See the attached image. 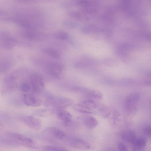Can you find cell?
Listing matches in <instances>:
<instances>
[{"label": "cell", "mask_w": 151, "mask_h": 151, "mask_svg": "<svg viewBox=\"0 0 151 151\" xmlns=\"http://www.w3.org/2000/svg\"><path fill=\"white\" fill-rule=\"evenodd\" d=\"M6 135L17 144L30 148L34 147V142L31 139L22 135L11 132H7Z\"/></svg>", "instance_id": "obj_1"}, {"label": "cell", "mask_w": 151, "mask_h": 151, "mask_svg": "<svg viewBox=\"0 0 151 151\" xmlns=\"http://www.w3.org/2000/svg\"><path fill=\"white\" fill-rule=\"evenodd\" d=\"M140 98L139 94L137 92L131 93L125 98L124 101L126 110L131 113L136 111L137 104Z\"/></svg>", "instance_id": "obj_2"}, {"label": "cell", "mask_w": 151, "mask_h": 151, "mask_svg": "<svg viewBox=\"0 0 151 151\" xmlns=\"http://www.w3.org/2000/svg\"><path fill=\"white\" fill-rule=\"evenodd\" d=\"M16 42L14 38L7 34H2L0 36V45L4 48L10 49L13 48Z\"/></svg>", "instance_id": "obj_3"}, {"label": "cell", "mask_w": 151, "mask_h": 151, "mask_svg": "<svg viewBox=\"0 0 151 151\" xmlns=\"http://www.w3.org/2000/svg\"><path fill=\"white\" fill-rule=\"evenodd\" d=\"M47 69L48 73L50 75L55 78H58L61 74L63 67L59 63L52 62L47 65Z\"/></svg>", "instance_id": "obj_4"}, {"label": "cell", "mask_w": 151, "mask_h": 151, "mask_svg": "<svg viewBox=\"0 0 151 151\" xmlns=\"http://www.w3.org/2000/svg\"><path fill=\"white\" fill-rule=\"evenodd\" d=\"M23 100L24 104L28 106H37L42 104V101L40 99L30 93L24 94Z\"/></svg>", "instance_id": "obj_5"}, {"label": "cell", "mask_w": 151, "mask_h": 151, "mask_svg": "<svg viewBox=\"0 0 151 151\" xmlns=\"http://www.w3.org/2000/svg\"><path fill=\"white\" fill-rule=\"evenodd\" d=\"M22 121L27 126L35 129H38L41 126L40 121L32 116H24L23 118Z\"/></svg>", "instance_id": "obj_6"}, {"label": "cell", "mask_w": 151, "mask_h": 151, "mask_svg": "<svg viewBox=\"0 0 151 151\" xmlns=\"http://www.w3.org/2000/svg\"><path fill=\"white\" fill-rule=\"evenodd\" d=\"M70 143L74 147L83 149L90 148V144L86 141L76 137H72L70 138Z\"/></svg>", "instance_id": "obj_7"}, {"label": "cell", "mask_w": 151, "mask_h": 151, "mask_svg": "<svg viewBox=\"0 0 151 151\" xmlns=\"http://www.w3.org/2000/svg\"><path fill=\"white\" fill-rule=\"evenodd\" d=\"M30 78L31 84L34 91L37 92L40 91L41 86H44L41 78L39 75L33 74Z\"/></svg>", "instance_id": "obj_8"}, {"label": "cell", "mask_w": 151, "mask_h": 151, "mask_svg": "<svg viewBox=\"0 0 151 151\" xmlns=\"http://www.w3.org/2000/svg\"><path fill=\"white\" fill-rule=\"evenodd\" d=\"M147 141L143 137L136 138L131 143L133 150L135 151L141 150L146 146Z\"/></svg>", "instance_id": "obj_9"}, {"label": "cell", "mask_w": 151, "mask_h": 151, "mask_svg": "<svg viewBox=\"0 0 151 151\" xmlns=\"http://www.w3.org/2000/svg\"><path fill=\"white\" fill-rule=\"evenodd\" d=\"M83 123L85 126L90 129L95 128L98 124L97 119L91 115H87L85 116L84 119Z\"/></svg>", "instance_id": "obj_10"}, {"label": "cell", "mask_w": 151, "mask_h": 151, "mask_svg": "<svg viewBox=\"0 0 151 151\" xmlns=\"http://www.w3.org/2000/svg\"><path fill=\"white\" fill-rule=\"evenodd\" d=\"M121 137L125 141L132 143L136 138V135L134 131L129 130L123 132L121 135Z\"/></svg>", "instance_id": "obj_11"}, {"label": "cell", "mask_w": 151, "mask_h": 151, "mask_svg": "<svg viewBox=\"0 0 151 151\" xmlns=\"http://www.w3.org/2000/svg\"><path fill=\"white\" fill-rule=\"evenodd\" d=\"M58 116L61 120L63 121L65 124H68L71 122L72 115L66 111L61 110L58 113Z\"/></svg>", "instance_id": "obj_12"}, {"label": "cell", "mask_w": 151, "mask_h": 151, "mask_svg": "<svg viewBox=\"0 0 151 151\" xmlns=\"http://www.w3.org/2000/svg\"><path fill=\"white\" fill-rule=\"evenodd\" d=\"M43 51L46 55L55 59H58L61 56L60 52L55 48H46L43 49Z\"/></svg>", "instance_id": "obj_13"}, {"label": "cell", "mask_w": 151, "mask_h": 151, "mask_svg": "<svg viewBox=\"0 0 151 151\" xmlns=\"http://www.w3.org/2000/svg\"><path fill=\"white\" fill-rule=\"evenodd\" d=\"M23 36L26 39L31 40H42L44 39L42 36L32 32L27 31L24 32Z\"/></svg>", "instance_id": "obj_14"}, {"label": "cell", "mask_w": 151, "mask_h": 151, "mask_svg": "<svg viewBox=\"0 0 151 151\" xmlns=\"http://www.w3.org/2000/svg\"><path fill=\"white\" fill-rule=\"evenodd\" d=\"M75 108L77 111L83 113L88 114H92L93 113L91 109L82 104H76L75 105Z\"/></svg>", "instance_id": "obj_15"}, {"label": "cell", "mask_w": 151, "mask_h": 151, "mask_svg": "<svg viewBox=\"0 0 151 151\" xmlns=\"http://www.w3.org/2000/svg\"><path fill=\"white\" fill-rule=\"evenodd\" d=\"M52 130L54 136L58 139H65L66 137L65 133L58 129L53 128Z\"/></svg>", "instance_id": "obj_16"}, {"label": "cell", "mask_w": 151, "mask_h": 151, "mask_svg": "<svg viewBox=\"0 0 151 151\" xmlns=\"http://www.w3.org/2000/svg\"><path fill=\"white\" fill-rule=\"evenodd\" d=\"M53 37L58 39L66 40L69 38V36L68 34L65 32L60 31L54 34Z\"/></svg>", "instance_id": "obj_17"}, {"label": "cell", "mask_w": 151, "mask_h": 151, "mask_svg": "<svg viewBox=\"0 0 151 151\" xmlns=\"http://www.w3.org/2000/svg\"><path fill=\"white\" fill-rule=\"evenodd\" d=\"M89 95L91 97L98 99H101L103 96L102 93L101 92L97 90L91 91Z\"/></svg>", "instance_id": "obj_18"}, {"label": "cell", "mask_w": 151, "mask_h": 151, "mask_svg": "<svg viewBox=\"0 0 151 151\" xmlns=\"http://www.w3.org/2000/svg\"><path fill=\"white\" fill-rule=\"evenodd\" d=\"M82 104L91 109L95 108L96 106V103L93 101L90 100L84 101L83 102Z\"/></svg>", "instance_id": "obj_19"}, {"label": "cell", "mask_w": 151, "mask_h": 151, "mask_svg": "<svg viewBox=\"0 0 151 151\" xmlns=\"http://www.w3.org/2000/svg\"><path fill=\"white\" fill-rule=\"evenodd\" d=\"M45 149L49 151H67V150L63 147L54 146H48L45 147Z\"/></svg>", "instance_id": "obj_20"}, {"label": "cell", "mask_w": 151, "mask_h": 151, "mask_svg": "<svg viewBox=\"0 0 151 151\" xmlns=\"http://www.w3.org/2000/svg\"><path fill=\"white\" fill-rule=\"evenodd\" d=\"M121 117L120 112L116 110H115L114 112L113 120L114 124H116L119 121Z\"/></svg>", "instance_id": "obj_21"}, {"label": "cell", "mask_w": 151, "mask_h": 151, "mask_svg": "<svg viewBox=\"0 0 151 151\" xmlns=\"http://www.w3.org/2000/svg\"><path fill=\"white\" fill-rule=\"evenodd\" d=\"M20 89L21 91L24 92L29 91L30 89V86L27 83H23L20 86Z\"/></svg>", "instance_id": "obj_22"}, {"label": "cell", "mask_w": 151, "mask_h": 151, "mask_svg": "<svg viewBox=\"0 0 151 151\" xmlns=\"http://www.w3.org/2000/svg\"><path fill=\"white\" fill-rule=\"evenodd\" d=\"M143 130L144 132L146 135L148 137H150L151 134V128L150 125H147L145 127Z\"/></svg>", "instance_id": "obj_23"}, {"label": "cell", "mask_w": 151, "mask_h": 151, "mask_svg": "<svg viewBox=\"0 0 151 151\" xmlns=\"http://www.w3.org/2000/svg\"><path fill=\"white\" fill-rule=\"evenodd\" d=\"M117 147L120 151H127V148L126 146L122 142H119L118 144Z\"/></svg>", "instance_id": "obj_24"}, {"label": "cell", "mask_w": 151, "mask_h": 151, "mask_svg": "<svg viewBox=\"0 0 151 151\" xmlns=\"http://www.w3.org/2000/svg\"><path fill=\"white\" fill-rule=\"evenodd\" d=\"M4 126L2 123L0 122V130L4 128Z\"/></svg>", "instance_id": "obj_25"}]
</instances>
